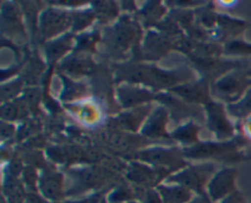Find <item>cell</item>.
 I'll list each match as a JSON object with an SVG mask.
<instances>
[{
  "instance_id": "cell-1",
  "label": "cell",
  "mask_w": 251,
  "mask_h": 203,
  "mask_svg": "<svg viewBox=\"0 0 251 203\" xmlns=\"http://www.w3.org/2000/svg\"><path fill=\"white\" fill-rule=\"evenodd\" d=\"M213 173V166L207 164V165H199L193 166L190 169H185L181 173L176 175L171 176L168 179V182L174 183V185H180L183 187L188 188L191 192H198L199 195L203 192L206 185H208Z\"/></svg>"
},
{
  "instance_id": "cell-2",
  "label": "cell",
  "mask_w": 251,
  "mask_h": 203,
  "mask_svg": "<svg viewBox=\"0 0 251 203\" xmlns=\"http://www.w3.org/2000/svg\"><path fill=\"white\" fill-rule=\"evenodd\" d=\"M235 192V170L223 169L216 174L207 185V195L211 201H222Z\"/></svg>"
},
{
  "instance_id": "cell-3",
  "label": "cell",
  "mask_w": 251,
  "mask_h": 203,
  "mask_svg": "<svg viewBox=\"0 0 251 203\" xmlns=\"http://www.w3.org/2000/svg\"><path fill=\"white\" fill-rule=\"evenodd\" d=\"M251 86V80L243 77L240 75H229L223 77L215 85V94L228 102L238 99L242 95V92Z\"/></svg>"
},
{
  "instance_id": "cell-4",
  "label": "cell",
  "mask_w": 251,
  "mask_h": 203,
  "mask_svg": "<svg viewBox=\"0 0 251 203\" xmlns=\"http://www.w3.org/2000/svg\"><path fill=\"white\" fill-rule=\"evenodd\" d=\"M38 191L46 200L51 202H59L64 197L63 176L58 173H43L39 176Z\"/></svg>"
},
{
  "instance_id": "cell-5",
  "label": "cell",
  "mask_w": 251,
  "mask_h": 203,
  "mask_svg": "<svg viewBox=\"0 0 251 203\" xmlns=\"http://www.w3.org/2000/svg\"><path fill=\"white\" fill-rule=\"evenodd\" d=\"M178 151L176 149H163V148H154L150 149V151H145L141 154L140 158L142 160H145L146 163L154 164V165L159 166H176L183 165V163H180V158H179Z\"/></svg>"
},
{
  "instance_id": "cell-6",
  "label": "cell",
  "mask_w": 251,
  "mask_h": 203,
  "mask_svg": "<svg viewBox=\"0 0 251 203\" xmlns=\"http://www.w3.org/2000/svg\"><path fill=\"white\" fill-rule=\"evenodd\" d=\"M208 110V126L217 134L220 138L232 136L233 127L225 116V109L221 104H211Z\"/></svg>"
},
{
  "instance_id": "cell-7",
  "label": "cell",
  "mask_w": 251,
  "mask_h": 203,
  "mask_svg": "<svg viewBox=\"0 0 251 203\" xmlns=\"http://www.w3.org/2000/svg\"><path fill=\"white\" fill-rule=\"evenodd\" d=\"M162 203H188L194 197L193 192L180 185L158 186Z\"/></svg>"
},
{
  "instance_id": "cell-8",
  "label": "cell",
  "mask_w": 251,
  "mask_h": 203,
  "mask_svg": "<svg viewBox=\"0 0 251 203\" xmlns=\"http://www.w3.org/2000/svg\"><path fill=\"white\" fill-rule=\"evenodd\" d=\"M166 119H167V112L163 108H158V109L154 112V114H152L150 116V119L147 120L146 124H145L144 135L150 137H161L166 135L164 132V127H166Z\"/></svg>"
},
{
  "instance_id": "cell-9",
  "label": "cell",
  "mask_w": 251,
  "mask_h": 203,
  "mask_svg": "<svg viewBox=\"0 0 251 203\" xmlns=\"http://www.w3.org/2000/svg\"><path fill=\"white\" fill-rule=\"evenodd\" d=\"M42 19V29L46 36H54L58 32L63 31L68 24V17L65 14H59L56 11H47Z\"/></svg>"
},
{
  "instance_id": "cell-10",
  "label": "cell",
  "mask_w": 251,
  "mask_h": 203,
  "mask_svg": "<svg viewBox=\"0 0 251 203\" xmlns=\"http://www.w3.org/2000/svg\"><path fill=\"white\" fill-rule=\"evenodd\" d=\"M150 97L149 92H145L142 90H136L132 87H123L119 90L120 102L124 107H131L134 104L147 100Z\"/></svg>"
},
{
  "instance_id": "cell-11",
  "label": "cell",
  "mask_w": 251,
  "mask_h": 203,
  "mask_svg": "<svg viewBox=\"0 0 251 203\" xmlns=\"http://www.w3.org/2000/svg\"><path fill=\"white\" fill-rule=\"evenodd\" d=\"M228 110L235 116H245V115L251 114V90H248L247 95L243 98L237 104H230Z\"/></svg>"
},
{
  "instance_id": "cell-12",
  "label": "cell",
  "mask_w": 251,
  "mask_h": 203,
  "mask_svg": "<svg viewBox=\"0 0 251 203\" xmlns=\"http://www.w3.org/2000/svg\"><path fill=\"white\" fill-rule=\"evenodd\" d=\"M196 134H198V129H196V127H194L193 124H189L188 126H184V127H181V129H179L178 131H176L174 137L178 139H180V141L190 142V141H193V139H195Z\"/></svg>"
},
{
  "instance_id": "cell-13",
  "label": "cell",
  "mask_w": 251,
  "mask_h": 203,
  "mask_svg": "<svg viewBox=\"0 0 251 203\" xmlns=\"http://www.w3.org/2000/svg\"><path fill=\"white\" fill-rule=\"evenodd\" d=\"M16 113L17 109L14 104L9 103V104H4L1 108V115L2 119H7V120H14L16 117Z\"/></svg>"
},
{
  "instance_id": "cell-14",
  "label": "cell",
  "mask_w": 251,
  "mask_h": 203,
  "mask_svg": "<svg viewBox=\"0 0 251 203\" xmlns=\"http://www.w3.org/2000/svg\"><path fill=\"white\" fill-rule=\"evenodd\" d=\"M220 203H243V197L238 191H235V192H233L232 195L223 198Z\"/></svg>"
},
{
  "instance_id": "cell-15",
  "label": "cell",
  "mask_w": 251,
  "mask_h": 203,
  "mask_svg": "<svg viewBox=\"0 0 251 203\" xmlns=\"http://www.w3.org/2000/svg\"><path fill=\"white\" fill-rule=\"evenodd\" d=\"M188 203H206V201H205V198L201 197V196H194V197L191 198Z\"/></svg>"
},
{
  "instance_id": "cell-16",
  "label": "cell",
  "mask_w": 251,
  "mask_h": 203,
  "mask_svg": "<svg viewBox=\"0 0 251 203\" xmlns=\"http://www.w3.org/2000/svg\"><path fill=\"white\" fill-rule=\"evenodd\" d=\"M186 92H188V95L189 94H195V90H186ZM200 92V90H196V98H198V100L200 99V97L202 95V93H199Z\"/></svg>"
},
{
  "instance_id": "cell-17",
  "label": "cell",
  "mask_w": 251,
  "mask_h": 203,
  "mask_svg": "<svg viewBox=\"0 0 251 203\" xmlns=\"http://www.w3.org/2000/svg\"><path fill=\"white\" fill-rule=\"evenodd\" d=\"M247 132H248V135L251 137V119H249L247 121Z\"/></svg>"
},
{
  "instance_id": "cell-18",
  "label": "cell",
  "mask_w": 251,
  "mask_h": 203,
  "mask_svg": "<svg viewBox=\"0 0 251 203\" xmlns=\"http://www.w3.org/2000/svg\"><path fill=\"white\" fill-rule=\"evenodd\" d=\"M126 203H141V202H137V201H129V202Z\"/></svg>"
}]
</instances>
